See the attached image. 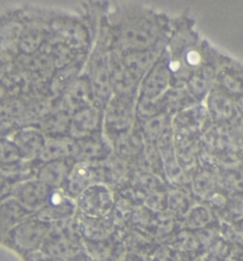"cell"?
<instances>
[{"label": "cell", "instance_id": "obj_1", "mask_svg": "<svg viewBox=\"0 0 243 261\" xmlns=\"http://www.w3.org/2000/svg\"><path fill=\"white\" fill-rule=\"evenodd\" d=\"M111 204L109 192L102 185L93 184L78 195V206L86 215L100 217L106 214Z\"/></svg>", "mask_w": 243, "mask_h": 261}, {"label": "cell", "instance_id": "obj_2", "mask_svg": "<svg viewBox=\"0 0 243 261\" xmlns=\"http://www.w3.org/2000/svg\"><path fill=\"white\" fill-rule=\"evenodd\" d=\"M48 231V224L43 219H31L20 225L16 230L15 240L23 250H36L42 244Z\"/></svg>", "mask_w": 243, "mask_h": 261}, {"label": "cell", "instance_id": "obj_3", "mask_svg": "<svg viewBox=\"0 0 243 261\" xmlns=\"http://www.w3.org/2000/svg\"><path fill=\"white\" fill-rule=\"evenodd\" d=\"M75 210V204L67 193L61 190L51 191L50 196L42 210H40L39 218L45 222L60 221L71 216Z\"/></svg>", "mask_w": 243, "mask_h": 261}, {"label": "cell", "instance_id": "obj_4", "mask_svg": "<svg viewBox=\"0 0 243 261\" xmlns=\"http://www.w3.org/2000/svg\"><path fill=\"white\" fill-rule=\"evenodd\" d=\"M51 193V187L41 180L22 184L18 191V198L25 211L42 210Z\"/></svg>", "mask_w": 243, "mask_h": 261}, {"label": "cell", "instance_id": "obj_5", "mask_svg": "<svg viewBox=\"0 0 243 261\" xmlns=\"http://www.w3.org/2000/svg\"><path fill=\"white\" fill-rule=\"evenodd\" d=\"M64 178V171L60 170L58 167L46 168L40 174V180L47 184L48 187H55L60 185V183Z\"/></svg>", "mask_w": 243, "mask_h": 261}, {"label": "cell", "instance_id": "obj_6", "mask_svg": "<svg viewBox=\"0 0 243 261\" xmlns=\"http://www.w3.org/2000/svg\"><path fill=\"white\" fill-rule=\"evenodd\" d=\"M191 60H192V62H194V63H197V62L199 61L198 54L195 53V52H193L192 54H190V61H191Z\"/></svg>", "mask_w": 243, "mask_h": 261}]
</instances>
